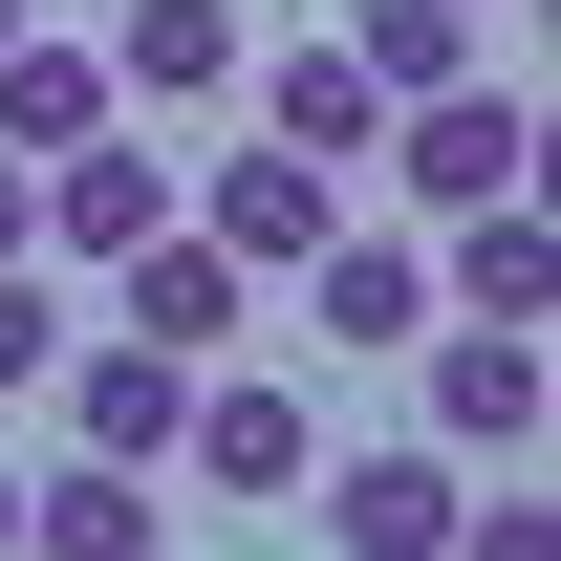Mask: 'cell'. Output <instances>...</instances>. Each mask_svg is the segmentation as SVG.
<instances>
[{
  "instance_id": "cell-1",
  "label": "cell",
  "mask_w": 561,
  "mask_h": 561,
  "mask_svg": "<svg viewBox=\"0 0 561 561\" xmlns=\"http://www.w3.org/2000/svg\"><path fill=\"white\" fill-rule=\"evenodd\" d=\"M367 173H389L411 216H476V195H540V108H518L496 66H454V87H411V108H389V151H367Z\"/></svg>"
},
{
  "instance_id": "cell-2",
  "label": "cell",
  "mask_w": 561,
  "mask_h": 561,
  "mask_svg": "<svg viewBox=\"0 0 561 561\" xmlns=\"http://www.w3.org/2000/svg\"><path fill=\"white\" fill-rule=\"evenodd\" d=\"M173 476L238 496V518H280V496L324 476V411L280 389V367H195V411H173Z\"/></svg>"
},
{
  "instance_id": "cell-3",
  "label": "cell",
  "mask_w": 561,
  "mask_h": 561,
  "mask_svg": "<svg viewBox=\"0 0 561 561\" xmlns=\"http://www.w3.org/2000/svg\"><path fill=\"white\" fill-rule=\"evenodd\" d=\"M238 108H260V151H302V173H346L367 195V151H389V87L302 22V44H238Z\"/></svg>"
},
{
  "instance_id": "cell-4",
  "label": "cell",
  "mask_w": 561,
  "mask_h": 561,
  "mask_svg": "<svg viewBox=\"0 0 561 561\" xmlns=\"http://www.w3.org/2000/svg\"><path fill=\"white\" fill-rule=\"evenodd\" d=\"M432 346V454H496V476H518V454H540V324H411Z\"/></svg>"
},
{
  "instance_id": "cell-5",
  "label": "cell",
  "mask_w": 561,
  "mask_h": 561,
  "mask_svg": "<svg viewBox=\"0 0 561 561\" xmlns=\"http://www.w3.org/2000/svg\"><path fill=\"white\" fill-rule=\"evenodd\" d=\"M173 216H195L216 260H260V280H302V238H324V216H346V173H302V151H216V173H173Z\"/></svg>"
},
{
  "instance_id": "cell-6",
  "label": "cell",
  "mask_w": 561,
  "mask_h": 561,
  "mask_svg": "<svg viewBox=\"0 0 561 561\" xmlns=\"http://www.w3.org/2000/svg\"><path fill=\"white\" fill-rule=\"evenodd\" d=\"M324 496V561H454V496H476V454H346V476H302Z\"/></svg>"
},
{
  "instance_id": "cell-7",
  "label": "cell",
  "mask_w": 561,
  "mask_h": 561,
  "mask_svg": "<svg viewBox=\"0 0 561 561\" xmlns=\"http://www.w3.org/2000/svg\"><path fill=\"white\" fill-rule=\"evenodd\" d=\"M108 280H130V346H173V367H216L238 324H260V260H216L195 216H151V238H130Z\"/></svg>"
},
{
  "instance_id": "cell-8",
  "label": "cell",
  "mask_w": 561,
  "mask_h": 561,
  "mask_svg": "<svg viewBox=\"0 0 561 561\" xmlns=\"http://www.w3.org/2000/svg\"><path fill=\"white\" fill-rule=\"evenodd\" d=\"M302 280H324V302H302V324H324V367L432 324V238H367V216H324V238H302Z\"/></svg>"
},
{
  "instance_id": "cell-9",
  "label": "cell",
  "mask_w": 561,
  "mask_h": 561,
  "mask_svg": "<svg viewBox=\"0 0 561 561\" xmlns=\"http://www.w3.org/2000/svg\"><path fill=\"white\" fill-rule=\"evenodd\" d=\"M432 302L454 324H561V238H540V195H476L454 238H432Z\"/></svg>"
},
{
  "instance_id": "cell-10",
  "label": "cell",
  "mask_w": 561,
  "mask_h": 561,
  "mask_svg": "<svg viewBox=\"0 0 561 561\" xmlns=\"http://www.w3.org/2000/svg\"><path fill=\"white\" fill-rule=\"evenodd\" d=\"M173 411H195V367H173V346H130V324H108V346H66V454L173 476Z\"/></svg>"
},
{
  "instance_id": "cell-11",
  "label": "cell",
  "mask_w": 561,
  "mask_h": 561,
  "mask_svg": "<svg viewBox=\"0 0 561 561\" xmlns=\"http://www.w3.org/2000/svg\"><path fill=\"white\" fill-rule=\"evenodd\" d=\"M238 44H260L238 0H130V22H108V87H130V108H238Z\"/></svg>"
},
{
  "instance_id": "cell-12",
  "label": "cell",
  "mask_w": 561,
  "mask_h": 561,
  "mask_svg": "<svg viewBox=\"0 0 561 561\" xmlns=\"http://www.w3.org/2000/svg\"><path fill=\"white\" fill-rule=\"evenodd\" d=\"M22 561H173L130 454H66V476H22Z\"/></svg>"
},
{
  "instance_id": "cell-13",
  "label": "cell",
  "mask_w": 561,
  "mask_h": 561,
  "mask_svg": "<svg viewBox=\"0 0 561 561\" xmlns=\"http://www.w3.org/2000/svg\"><path fill=\"white\" fill-rule=\"evenodd\" d=\"M108 108H130V87H108V44H44V22L0 44V151H22V173H44V151H87Z\"/></svg>"
},
{
  "instance_id": "cell-14",
  "label": "cell",
  "mask_w": 561,
  "mask_h": 561,
  "mask_svg": "<svg viewBox=\"0 0 561 561\" xmlns=\"http://www.w3.org/2000/svg\"><path fill=\"white\" fill-rule=\"evenodd\" d=\"M324 44H346V66L389 87V108H411V87H454V66H476V0H346Z\"/></svg>"
},
{
  "instance_id": "cell-15",
  "label": "cell",
  "mask_w": 561,
  "mask_h": 561,
  "mask_svg": "<svg viewBox=\"0 0 561 561\" xmlns=\"http://www.w3.org/2000/svg\"><path fill=\"white\" fill-rule=\"evenodd\" d=\"M44 367H66V280L0 260V389H44Z\"/></svg>"
},
{
  "instance_id": "cell-16",
  "label": "cell",
  "mask_w": 561,
  "mask_h": 561,
  "mask_svg": "<svg viewBox=\"0 0 561 561\" xmlns=\"http://www.w3.org/2000/svg\"><path fill=\"white\" fill-rule=\"evenodd\" d=\"M454 561H561V540H540V496H454Z\"/></svg>"
},
{
  "instance_id": "cell-17",
  "label": "cell",
  "mask_w": 561,
  "mask_h": 561,
  "mask_svg": "<svg viewBox=\"0 0 561 561\" xmlns=\"http://www.w3.org/2000/svg\"><path fill=\"white\" fill-rule=\"evenodd\" d=\"M0 260H44V238H22V151H0Z\"/></svg>"
},
{
  "instance_id": "cell-18",
  "label": "cell",
  "mask_w": 561,
  "mask_h": 561,
  "mask_svg": "<svg viewBox=\"0 0 561 561\" xmlns=\"http://www.w3.org/2000/svg\"><path fill=\"white\" fill-rule=\"evenodd\" d=\"M0 561H22V454H0Z\"/></svg>"
},
{
  "instance_id": "cell-19",
  "label": "cell",
  "mask_w": 561,
  "mask_h": 561,
  "mask_svg": "<svg viewBox=\"0 0 561 561\" xmlns=\"http://www.w3.org/2000/svg\"><path fill=\"white\" fill-rule=\"evenodd\" d=\"M0 44H22V0H0Z\"/></svg>"
},
{
  "instance_id": "cell-20",
  "label": "cell",
  "mask_w": 561,
  "mask_h": 561,
  "mask_svg": "<svg viewBox=\"0 0 561 561\" xmlns=\"http://www.w3.org/2000/svg\"><path fill=\"white\" fill-rule=\"evenodd\" d=\"M476 22H496V0H476Z\"/></svg>"
}]
</instances>
